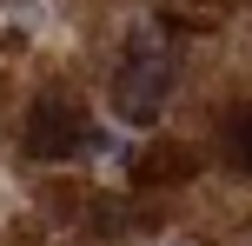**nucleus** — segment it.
Returning a JSON list of instances; mask_svg holds the SVG:
<instances>
[{"label":"nucleus","instance_id":"20e7f679","mask_svg":"<svg viewBox=\"0 0 252 246\" xmlns=\"http://www.w3.org/2000/svg\"><path fill=\"white\" fill-rule=\"evenodd\" d=\"M192 167H199V160H192L186 146H159V153L139 160V180H146V186H159V180H186Z\"/></svg>","mask_w":252,"mask_h":246},{"label":"nucleus","instance_id":"7ed1b4c3","mask_svg":"<svg viewBox=\"0 0 252 246\" xmlns=\"http://www.w3.org/2000/svg\"><path fill=\"white\" fill-rule=\"evenodd\" d=\"M219 146H226V160L239 173H252V106H232V113L219 120Z\"/></svg>","mask_w":252,"mask_h":246},{"label":"nucleus","instance_id":"f03ea898","mask_svg":"<svg viewBox=\"0 0 252 246\" xmlns=\"http://www.w3.org/2000/svg\"><path fill=\"white\" fill-rule=\"evenodd\" d=\"M93 146H106V140L93 133L80 100H66V93L33 100V113H27V153L33 160H73V153H93Z\"/></svg>","mask_w":252,"mask_h":246},{"label":"nucleus","instance_id":"f257e3e1","mask_svg":"<svg viewBox=\"0 0 252 246\" xmlns=\"http://www.w3.org/2000/svg\"><path fill=\"white\" fill-rule=\"evenodd\" d=\"M173 80H179V53L159 27H133L113 60V113L133 120V127H153L173 100Z\"/></svg>","mask_w":252,"mask_h":246}]
</instances>
